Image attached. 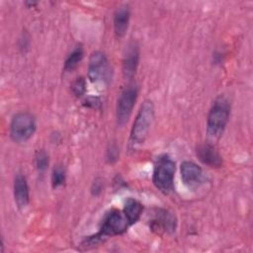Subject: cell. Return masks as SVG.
I'll list each match as a JSON object with an SVG mask.
<instances>
[{
  "mask_svg": "<svg viewBox=\"0 0 253 253\" xmlns=\"http://www.w3.org/2000/svg\"><path fill=\"white\" fill-rule=\"evenodd\" d=\"M70 87L73 95L77 98H80L86 92V81L83 77H77L75 80L72 81Z\"/></svg>",
  "mask_w": 253,
  "mask_h": 253,
  "instance_id": "cell-18",
  "label": "cell"
},
{
  "mask_svg": "<svg viewBox=\"0 0 253 253\" xmlns=\"http://www.w3.org/2000/svg\"><path fill=\"white\" fill-rule=\"evenodd\" d=\"M103 190V181L100 178H97L92 186H91V193L93 196H99Z\"/></svg>",
  "mask_w": 253,
  "mask_h": 253,
  "instance_id": "cell-19",
  "label": "cell"
},
{
  "mask_svg": "<svg viewBox=\"0 0 253 253\" xmlns=\"http://www.w3.org/2000/svg\"><path fill=\"white\" fill-rule=\"evenodd\" d=\"M230 103L224 95L217 96L207 117V133L212 139H218L228 123L230 115Z\"/></svg>",
  "mask_w": 253,
  "mask_h": 253,
  "instance_id": "cell-3",
  "label": "cell"
},
{
  "mask_svg": "<svg viewBox=\"0 0 253 253\" xmlns=\"http://www.w3.org/2000/svg\"><path fill=\"white\" fill-rule=\"evenodd\" d=\"M37 129L34 115L29 112H19L13 116L10 124V137L16 143L30 140Z\"/></svg>",
  "mask_w": 253,
  "mask_h": 253,
  "instance_id": "cell-5",
  "label": "cell"
},
{
  "mask_svg": "<svg viewBox=\"0 0 253 253\" xmlns=\"http://www.w3.org/2000/svg\"><path fill=\"white\" fill-rule=\"evenodd\" d=\"M48 163H49V160H48L47 153L43 149L38 150L35 155V164L38 172L41 174L45 172V170L48 167Z\"/></svg>",
  "mask_w": 253,
  "mask_h": 253,
  "instance_id": "cell-17",
  "label": "cell"
},
{
  "mask_svg": "<svg viewBox=\"0 0 253 253\" xmlns=\"http://www.w3.org/2000/svg\"><path fill=\"white\" fill-rule=\"evenodd\" d=\"M198 159L205 165L211 168H218L222 165V157L218 150L211 143H201L196 148Z\"/></svg>",
  "mask_w": 253,
  "mask_h": 253,
  "instance_id": "cell-12",
  "label": "cell"
},
{
  "mask_svg": "<svg viewBox=\"0 0 253 253\" xmlns=\"http://www.w3.org/2000/svg\"><path fill=\"white\" fill-rule=\"evenodd\" d=\"M143 211V206L140 202L133 198H128L125 202V206L123 209V211L129 223V225H132L138 221V219L141 216Z\"/></svg>",
  "mask_w": 253,
  "mask_h": 253,
  "instance_id": "cell-14",
  "label": "cell"
},
{
  "mask_svg": "<svg viewBox=\"0 0 253 253\" xmlns=\"http://www.w3.org/2000/svg\"><path fill=\"white\" fill-rule=\"evenodd\" d=\"M130 10L127 5L120 6L114 14V31L117 38H123L128 28Z\"/></svg>",
  "mask_w": 253,
  "mask_h": 253,
  "instance_id": "cell-13",
  "label": "cell"
},
{
  "mask_svg": "<svg viewBox=\"0 0 253 253\" xmlns=\"http://www.w3.org/2000/svg\"><path fill=\"white\" fill-rule=\"evenodd\" d=\"M176 164L167 154L157 157L152 174V182L157 190L167 195L173 190Z\"/></svg>",
  "mask_w": 253,
  "mask_h": 253,
  "instance_id": "cell-4",
  "label": "cell"
},
{
  "mask_svg": "<svg viewBox=\"0 0 253 253\" xmlns=\"http://www.w3.org/2000/svg\"><path fill=\"white\" fill-rule=\"evenodd\" d=\"M66 181L65 169L61 165H56L52 169L51 173V186L53 189H57L64 185Z\"/></svg>",
  "mask_w": 253,
  "mask_h": 253,
  "instance_id": "cell-16",
  "label": "cell"
},
{
  "mask_svg": "<svg viewBox=\"0 0 253 253\" xmlns=\"http://www.w3.org/2000/svg\"><path fill=\"white\" fill-rule=\"evenodd\" d=\"M119 156V150L118 147L116 145H111L110 148L107 150V159L109 160V162H114L118 159Z\"/></svg>",
  "mask_w": 253,
  "mask_h": 253,
  "instance_id": "cell-20",
  "label": "cell"
},
{
  "mask_svg": "<svg viewBox=\"0 0 253 253\" xmlns=\"http://www.w3.org/2000/svg\"><path fill=\"white\" fill-rule=\"evenodd\" d=\"M138 96V88L135 84L127 85L120 94L116 108L117 124L120 126H125L133 110Z\"/></svg>",
  "mask_w": 253,
  "mask_h": 253,
  "instance_id": "cell-7",
  "label": "cell"
},
{
  "mask_svg": "<svg viewBox=\"0 0 253 253\" xmlns=\"http://www.w3.org/2000/svg\"><path fill=\"white\" fill-rule=\"evenodd\" d=\"M13 194L17 208L25 210L30 203V189L26 176L23 173H17L14 177Z\"/></svg>",
  "mask_w": 253,
  "mask_h": 253,
  "instance_id": "cell-11",
  "label": "cell"
},
{
  "mask_svg": "<svg viewBox=\"0 0 253 253\" xmlns=\"http://www.w3.org/2000/svg\"><path fill=\"white\" fill-rule=\"evenodd\" d=\"M177 219L175 215L165 209H155L152 218L149 220V227L157 234L173 233L176 230Z\"/></svg>",
  "mask_w": 253,
  "mask_h": 253,
  "instance_id": "cell-9",
  "label": "cell"
},
{
  "mask_svg": "<svg viewBox=\"0 0 253 253\" xmlns=\"http://www.w3.org/2000/svg\"><path fill=\"white\" fill-rule=\"evenodd\" d=\"M180 171L183 184L190 190H198L207 181L202 167L193 161L186 160L182 162Z\"/></svg>",
  "mask_w": 253,
  "mask_h": 253,
  "instance_id": "cell-8",
  "label": "cell"
},
{
  "mask_svg": "<svg viewBox=\"0 0 253 253\" xmlns=\"http://www.w3.org/2000/svg\"><path fill=\"white\" fill-rule=\"evenodd\" d=\"M139 62V46L135 42H130L124 51L123 74L125 78L130 80L135 75Z\"/></svg>",
  "mask_w": 253,
  "mask_h": 253,
  "instance_id": "cell-10",
  "label": "cell"
},
{
  "mask_svg": "<svg viewBox=\"0 0 253 253\" xmlns=\"http://www.w3.org/2000/svg\"><path fill=\"white\" fill-rule=\"evenodd\" d=\"M154 115L155 108L153 102L151 100H145L141 104L130 129L128 139L129 150L134 151L143 144L154 121Z\"/></svg>",
  "mask_w": 253,
  "mask_h": 253,
  "instance_id": "cell-2",
  "label": "cell"
},
{
  "mask_svg": "<svg viewBox=\"0 0 253 253\" xmlns=\"http://www.w3.org/2000/svg\"><path fill=\"white\" fill-rule=\"evenodd\" d=\"M113 70L107 55L100 50L93 51L88 62V78L92 83L108 84L112 80Z\"/></svg>",
  "mask_w": 253,
  "mask_h": 253,
  "instance_id": "cell-6",
  "label": "cell"
},
{
  "mask_svg": "<svg viewBox=\"0 0 253 253\" xmlns=\"http://www.w3.org/2000/svg\"><path fill=\"white\" fill-rule=\"evenodd\" d=\"M85 103H87V104H85L86 106H88V107H93V108H97V105H100L99 99H98V98H93V97L88 98V99L85 101Z\"/></svg>",
  "mask_w": 253,
  "mask_h": 253,
  "instance_id": "cell-21",
  "label": "cell"
},
{
  "mask_svg": "<svg viewBox=\"0 0 253 253\" xmlns=\"http://www.w3.org/2000/svg\"><path fill=\"white\" fill-rule=\"evenodd\" d=\"M84 55V51H83V47L81 45L76 46L65 58L64 61V66L63 69L66 72L72 71L73 69H75L77 67V65L80 63V61L82 60Z\"/></svg>",
  "mask_w": 253,
  "mask_h": 253,
  "instance_id": "cell-15",
  "label": "cell"
},
{
  "mask_svg": "<svg viewBox=\"0 0 253 253\" xmlns=\"http://www.w3.org/2000/svg\"><path fill=\"white\" fill-rule=\"evenodd\" d=\"M129 223L123 211L111 209L105 212L99 226V231L96 234L86 237L81 246L85 249H90L101 244L106 238L121 235L128 228Z\"/></svg>",
  "mask_w": 253,
  "mask_h": 253,
  "instance_id": "cell-1",
  "label": "cell"
}]
</instances>
